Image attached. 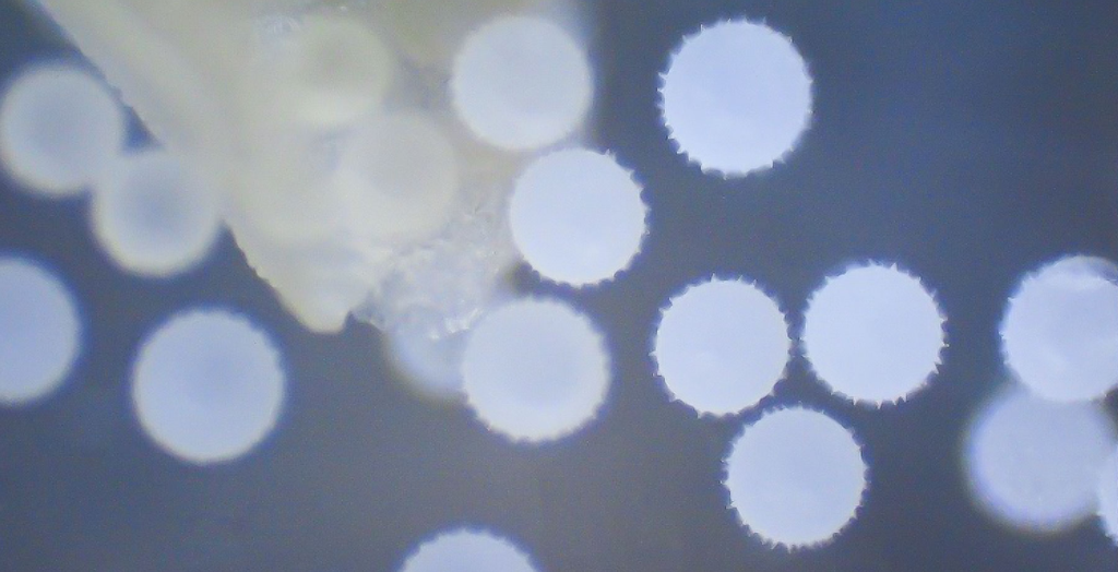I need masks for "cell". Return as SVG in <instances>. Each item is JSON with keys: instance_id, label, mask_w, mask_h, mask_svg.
Returning <instances> with one entry per match:
<instances>
[{"instance_id": "cell-1", "label": "cell", "mask_w": 1118, "mask_h": 572, "mask_svg": "<svg viewBox=\"0 0 1118 572\" xmlns=\"http://www.w3.org/2000/svg\"><path fill=\"white\" fill-rule=\"evenodd\" d=\"M812 83L789 36L764 21L718 20L671 50L657 106L678 154L703 172L746 176L797 147L811 124Z\"/></svg>"}, {"instance_id": "cell-2", "label": "cell", "mask_w": 1118, "mask_h": 572, "mask_svg": "<svg viewBox=\"0 0 1118 572\" xmlns=\"http://www.w3.org/2000/svg\"><path fill=\"white\" fill-rule=\"evenodd\" d=\"M142 426L174 454L197 462L237 457L273 429L284 398L277 349L246 318L193 310L163 324L133 371Z\"/></svg>"}, {"instance_id": "cell-3", "label": "cell", "mask_w": 1118, "mask_h": 572, "mask_svg": "<svg viewBox=\"0 0 1118 572\" xmlns=\"http://www.w3.org/2000/svg\"><path fill=\"white\" fill-rule=\"evenodd\" d=\"M457 379L466 405L488 430L513 442L544 443L596 418L610 389L611 360L584 312L530 295L475 319Z\"/></svg>"}, {"instance_id": "cell-4", "label": "cell", "mask_w": 1118, "mask_h": 572, "mask_svg": "<svg viewBox=\"0 0 1118 572\" xmlns=\"http://www.w3.org/2000/svg\"><path fill=\"white\" fill-rule=\"evenodd\" d=\"M963 451L975 498L1014 526L1056 531L1116 503L1117 429L1097 402L1009 384L974 417Z\"/></svg>"}, {"instance_id": "cell-5", "label": "cell", "mask_w": 1118, "mask_h": 572, "mask_svg": "<svg viewBox=\"0 0 1118 572\" xmlns=\"http://www.w3.org/2000/svg\"><path fill=\"white\" fill-rule=\"evenodd\" d=\"M947 315L920 277L896 263H853L807 300L801 341L818 379L880 407L928 385L942 365Z\"/></svg>"}, {"instance_id": "cell-6", "label": "cell", "mask_w": 1118, "mask_h": 572, "mask_svg": "<svg viewBox=\"0 0 1118 572\" xmlns=\"http://www.w3.org/2000/svg\"><path fill=\"white\" fill-rule=\"evenodd\" d=\"M643 186L609 151L563 147L533 160L508 206L513 243L544 279L575 288L612 281L641 252Z\"/></svg>"}, {"instance_id": "cell-7", "label": "cell", "mask_w": 1118, "mask_h": 572, "mask_svg": "<svg viewBox=\"0 0 1118 572\" xmlns=\"http://www.w3.org/2000/svg\"><path fill=\"white\" fill-rule=\"evenodd\" d=\"M790 346L775 299L741 277L713 276L689 284L661 308L650 356L673 400L723 415L774 390Z\"/></svg>"}, {"instance_id": "cell-8", "label": "cell", "mask_w": 1118, "mask_h": 572, "mask_svg": "<svg viewBox=\"0 0 1118 572\" xmlns=\"http://www.w3.org/2000/svg\"><path fill=\"white\" fill-rule=\"evenodd\" d=\"M1118 274L1114 263L1066 255L1028 271L998 326L1014 380L1056 401L1105 398L1118 383Z\"/></svg>"}, {"instance_id": "cell-9", "label": "cell", "mask_w": 1118, "mask_h": 572, "mask_svg": "<svg viewBox=\"0 0 1118 572\" xmlns=\"http://www.w3.org/2000/svg\"><path fill=\"white\" fill-rule=\"evenodd\" d=\"M471 53V105L477 132L504 148L558 141L582 121L591 74L579 43L562 27L530 16L490 22Z\"/></svg>"}, {"instance_id": "cell-10", "label": "cell", "mask_w": 1118, "mask_h": 572, "mask_svg": "<svg viewBox=\"0 0 1118 572\" xmlns=\"http://www.w3.org/2000/svg\"><path fill=\"white\" fill-rule=\"evenodd\" d=\"M95 218L111 258L144 275L193 264L206 252L215 226L204 187L178 169L117 171L100 189Z\"/></svg>"}, {"instance_id": "cell-11", "label": "cell", "mask_w": 1118, "mask_h": 572, "mask_svg": "<svg viewBox=\"0 0 1118 572\" xmlns=\"http://www.w3.org/2000/svg\"><path fill=\"white\" fill-rule=\"evenodd\" d=\"M1 398L37 397L60 382L75 356V310L60 283L21 260L1 263Z\"/></svg>"}, {"instance_id": "cell-12", "label": "cell", "mask_w": 1118, "mask_h": 572, "mask_svg": "<svg viewBox=\"0 0 1118 572\" xmlns=\"http://www.w3.org/2000/svg\"><path fill=\"white\" fill-rule=\"evenodd\" d=\"M418 557L435 570L532 571L528 558L509 540L487 532L460 531L436 539Z\"/></svg>"}]
</instances>
